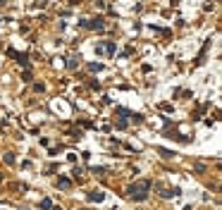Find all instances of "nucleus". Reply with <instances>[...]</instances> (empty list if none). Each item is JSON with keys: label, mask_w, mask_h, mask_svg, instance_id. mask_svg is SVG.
<instances>
[{"label": "nucleus", "mask_w": 222, "mask_h": 210, "mask_svg": "<svg viewBox=\"0 0 222 210\" xmlns=\"http://www.w3.org/2000/svg\"><path fill=\"white\" fill-rule=\"evenodd\" d=\"M148 189H151V182H148V179H141V182H136L132 189H129V198H134V201H146Z\"/></svg>", "instance_id": "1"}, {"label": "nucleus", "mask_w": 222, "mask_h": 210, "mask_svg": "<svg viewBox=\"0 0 222 210\" xmlns=\"http://www.w3.org/2000/svg\"><path fill=\"white\" fill-rule=\"evenodd\" d=\"M57 186H60V189H69L72 182L67 179V177H57Z\"/></svg>", "instance_id": "2"}, {"label": "nucleus", "mask_w": 222, "mask_h": 210, "mask_svg": "<svg viewBox=\"0 0 222 210\" xmlns=\"http://www.w3.org/2000/svg\"><path fill=\"white\" fill-rule=\"evenodd\" d=\"M89 198H91V201H103V191H91Z\"/></svg>", "instance_id": "3"}, {"label": "nucleus", "mask_w": 222, "mask_h": 210, "mask_svg": "<svg viewBox=\"0 0 222 210\" xmlns=\"http://www.w3.org/2000/svg\"><path fill=\"white\" fill-rule=\"evenodd\" d=\"M41 208H53V201H50V198H43V201H41Z\"/></svg>", "instance_id": "4"}, {"label": "nucleus", "mask_w": 222, "mask_h": 210, "mask_svg": "<svg viewBox=\"0 0 222 210\" xmlns=\"http://www.w3.org/2000/svg\"><path fill=\"white\" fill-rule=\"evenodd\" d=\"M5 163L12 165V163H15V155H12V153H7V155H5Z\"/></svg>", "instance_id": "5"}, {"label": "nucleus", "mask_w": 222, "mask_h": 210, "mask_svg": "<svg viewBox=\"0 0 222 210\" xmlns=\"http://www.w3.org/2000/svg\"><path fill=\"white\" fill-rule=\"evenodd\" d=\"M0 179H2V174H0Z\"/></svg>", "instance_id": "6"}]
</instances>
